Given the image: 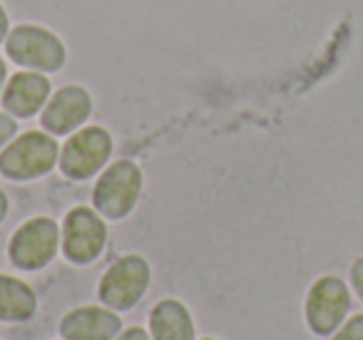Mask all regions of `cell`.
Instances as JSON below:
<instances>
[{
	"mask_svg": "<svg viewBox=\"0 0 363 340\" xmlns=\"http://www.w3.org/2000/svg\"><path fill=\"white\" fill-rule=\"evenodd\" d=\"M351 283H353V288H356L358 298L363 300V256L353 261V266H351Z\"/></svg>",
	"mask_w": 363,
	"mask_h": 340,
	"instance_id": "cell-15",
	"label": "cell"
},
{
	"mask_svg": "<svg viewBox=\"0 0 363 340\" xmlns=\"http://www.w3.org/2000/svg\"><path fill=\"white\" fill-rule=\"evenodd\" d=\"M13 135H16V120H13L11 115H3V112H0V147L6 144Z\"/></svg>",
	"mask_w": 363,
	"mask_h": 340,
	"instance_id": "cell-16",
	"label": "cell"
},
{
	"mask_svg": "<svg viewBox=\"0 0 363 340\" xmlns=\"http://www.w3.org/2000/svg\"><path fill=\"white\" fill-rule=\"evenodd\" d=\"M90 107V95L82 87H62L43 112V127L52 135H67L87 120Z\"/></svg>",
	"mask_w": 363,
	"mask_h": 340,
	"instance_id": "cell-9",
	"label": "cell"
},
{
	"mask_svg": "<svg viewBox=\"0 0 363 340\" xmlns=\"http://www.w3.org/2000/svg\"><path fill=\"white\" fill-rule=\"evenodd\" d=\"M8 55L33 70L55 72L65 65V47L52 33L38 26H21L6 40Z\"/></svg>",
	"mask_w": 363,
	"mask_h": 340,
	"instance_id": "cell-3",
	"label": "cell"
},
{
	"mask_svg": "<svg viewBox=\"0 0 363 340\" xmlns=\"http://www.w3.org/2000/svg\"><path fill=\"white\" fill-rule=\"evenodd\" d=\"M155 340H192L194 328L187 308L177 300H162L150 315Z\"/></svg>",
	"mask_w": 363,
	"mask_h": 340,
	"instance_id": "cell-12",
	"label": "cell"
},
{
	"mask_svg": "<svg viewBox=\"0 0 363 340\" xmlns=\"http://www.w3.org/2000/svg\"><path fill=\"white\" fill-rule=\"evenodd\" d=\"M35 313V293L23 280L0 276V320H26Z\"/></svg>",
	"mask_w": 363,
	"mask_h": 340,
	"instance_id": "cell-13",
	"label": "cell"
},
{
	"mask_svg": "<svg viewBox=\"0 0 363 340\" xmlns=\"http://www.w3.org/2000/svg\"><path fill=\"white\" fill-rule=\"evenodd\" d=\"M6 214H8V199H6V194L0 191V221L6 219Z\"/></svg>",
	"mask_w": 363,
	"mask_h": 340,
	"instance_id": "cell-19",
	"label": "cell"
},
{
	"mask_svg": "<svg viewBox=\"0 0 363 340\" xmlns=\"http://www.w3.org/2000/svg\"><path fill=\"white\" fill-rule=\"evenodd\" d=\"M333 340H363V313L348 318L346 323L336 330Z\"/></svg>",
	"mask_w": 363,
	"mask_h": 340,
	"instance_id": "cell-14",
	"label": "cell"
},
{
	"mask_svg": "<svg viewBox=\"0 0 363 340\" xmlns=\"http://www.w3.org/2000/svg\"><path fill=\"white\" fill-rule=\"evenodd\" d=\"M6 35H8V16L3 11V6H0V42L6 40Z\"/></svg>",
	"mask_w": 363,
	"mask_h": 340,
	"instance_id": "cell-18",
	"label": "cell"
},
{
	"mask_svg": "<svg viewBox=\"0 0 363 340\" xmlns=\"http://www.w3.org/2000/svg\"><path fill=\"white\" fill-rule=\"evenodd\" d=\"M142 174L132 162H115L105 174L97 179L95 186V206L107 219H122L130 214L140 196Z\"/></svg>",
	"mask_w": 363,
	"mask_h": 340,
	"instance_id": "cell-4",
	"label": "cell"
},
{
	"mask_svg": "<svg viewBox=\"0 0 363 340\" xmlns=\"http://www.w3.org/2000/svg\"><path fill=\"white\" fill-rule=\"evenodd\" d=\"M57 162V144L50 135L26 132L0 154V171L11 179H33L52 169Z\"/></svg>",
	"mask_w": 363,
	"mask_h": 340,
	"instance_id": "cell-1",
	"label": "cell"
},
{
	"mask_svg": "<svg viewBox=\"0 0 363 340\" xmlns=\"http://www.w3.org/2000/svg\"><path fill=\"white\" fill-rule=\"evenodd\" d=\"M117 340H150V338H147V333L142 328H130V330H125Z\"/></svg>",
	"mask_w": 363,
	"mask_h": 340,
	"instance_id": "cell-17",
	"label": "cell"
},
{
	"mask_svg": "<svg viewBox=\"0 0 363 340\" xmlns=\"http://www.w3.org/2000/svg\"><path fill=\"white\" fill-rule=\"evenodd\" d=\"M60 244V229L52 219H33L23 224L11 239V259L21 268H43L50 264Z\"/></svg>",
	"mask_w": 363,
	"mask_h": 340,
	"instance_id": "cell-5",
	"label": "cell"
},
{
	"mask_svg": "<svg viewBox=\"0 0 363 340\" xmlns=\"http://www.w3.org/2000/svg\"><path fill=\"white\" fill-rule=\"evenodd\" d=\"M120 328V318L102 308H77L60 323V333L67 340H110Z\"/></svg>",
	"mask_w": 363,
	"mask_h": 340,
	"instance_id": "cell-11",
	"label": "cell"
},
{
	"mask_svg": "<svg viewBox=\"0 0 363 340\" xmlns=\"http://www.w3.org/2000/svg\"><path fill=\"white\" fill-rule=\"evenodd\" d=\"M112 152V140L100 127H87L67 140L60 154V166L72 179H87L102 169Z\"/></svg>",
	"mask_w": 363,
	"mask_h": 340,
	"instance_id": "cell-7",
	"label": "cell"
},
{
	"mask_svg": "<svg viewBox=\"0 0 363 340\" xmlns=\"http://www.w3.org/2000/svg\"><path fill=\"white\" fill-rule=\"evenodd\" d=\"M107 229L102 219L92 209L77 206L65 216L62 226V249L65 256L75 264H90L105 249Z\"/></svg>",
	"mask_w": 363,
	"mask_h": 340,
	"instance_id": "cell-8",
	"label": "cell"
},
{
	"mask_svg": "<svg viewBox=\"0 0 363 340\" xmlns=\"http://www.w3.org/2000/svg\"><path fill=\"white\" fill-rule=\"evenodd\" d=\"M150 283V268L140 256H125L107 268L100 280V298L110 308L125 310L132 308L142 298Z\"/></svg>",
	"mask_w": 363,
	"mask_h": 340,
	"instance_id": "cell-6",
	"label": "cell"
},
{
	"mask_svg": "<svg viewBox=\"0 0 363 340\" xmlns=\"http://www.w3.org/2000/svg\"><path fill=\"white\" fill-rule=\"evenodd\" d=\"M6 75H8V72H6V62L0 60V90H3V82H6Z\"/></svg>",
	"mask_w": 363,
	"mask_h": 340,
	"instance_id": "cell-20",
	"label": "cell"
},
{
	"mask_svg": "<svg viewBox=\"0 0 363 340\" xmlns=\"http://www.w3.org/2000/svg\"><path fill=\"white\" fill-rule=\"evenodd\" d=\"M50 95V82L38 72H18L8 80L3 107L16 117H33Z\"/></svg>",
	"mask_w": 363,
	"mask_h": 340,
	"instance_id": "cell-10",
	"label": "cell"
},
{
	"mask_svg": "<svg viewBox=\"0 0 363 340\" xmlns=\"http://www.w3.org/2000/svg\"><path fill=\"white\" fill-rule=\"evenodd\" d=\"M351 308V295L338 276H321L306 295V320L316 335L338 330Z\"/></svg>",
	"mask_w": 363,
	"mask_h": 340,
	"instance_id": "cell-2",
	"label": "cell"
}]
</instances>
